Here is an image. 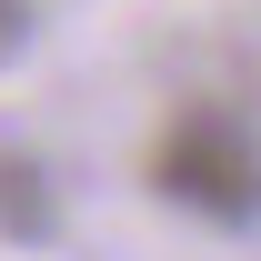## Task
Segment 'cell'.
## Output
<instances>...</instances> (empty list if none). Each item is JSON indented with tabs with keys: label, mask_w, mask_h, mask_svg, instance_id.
<instances>
[{
	"label": "cell",
	"mask_w": 261,
	"mask_h": 261,
	"mask_svg": "<svg viewBox=\"0 0 261 261\" xmlns=\"http://www.w3.org/2000/svg\"><path fill=\"white\" fill-rule=\"evenodd\" d=\"M161 191L211 211V221H251L261 211V141L221 111H191V121L161 141Z\"/></svg>",
	"instance_id": "1"
}]
</instances>
